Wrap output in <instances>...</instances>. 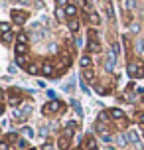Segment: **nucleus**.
I'll use <instances>...</instances> for the list:
<instances>
[{
	"mask_svg": "<svg viewBox=\"0 0 144 150\" xmlns=\"http://www.w3.org/2000/svg\"><path fill=\"white\" fill-rule=\"evenodd\" d=\"M10 16H12V22L18 24V26L26 24V20H28V12H26V10H12Z\"/></svg>",
	"mask_w": 144,
	"mask_h": 150,
	"instance_id": "obj_1",
	"label": "nucleus"
},
{
	"mask_svg": "<svg viewBox=\"0 0 144 150\" xmlns=\"http://www.w3.org/2000/svg\"><path fill=\"white\" fill-rule=\"evenodd\" d=\"M87 50L91 53H97V52H101V45H99V42H97V32H89V42H87Z\"/></svg>",
	"mask_w": 144,
	"mask_h": 150,
	"instance_id": "obj_2",
	"label": "nucleus"
},
{
	"mask_svg": "<svg viewBox=\"0 0 144 150\" xmlns=\"http://www.w3.org/2000/svg\"><path fill=\"white\" fill-rule=\"evenodd\" d=\"M61 109L65 111V107L61 105L59 101H55V99H53V101H49V103H46V107H44V115H53V112L61 111Z\"/></svg>",
	"mask_w": 144,
	"mask_h": 150,
	"instance_id": "obj_3",
	"label": "nucleus"
},
{
	"mask_svg": "<svg viewBox=\"0 0 144 150\" xmlns=\"http://www.w3.org/2000/svg\"><path fill=\"white\" fill-rule=\"evenodd\" d=\"M97 134L101 136V140H105V142H111V138H113V136H111V132H109V128L105 127V125H103V122H99L97 127Z\"/></svg>",
	"mask_w": 144,
	"mask_h": 150,
	"instance_id": "obj_4",
	"label": "nucleus"
},
{
	"mask_svg": "<svg viewBox=\"0 0 144 150\" xmlns=\"http://www.w3.org/2000/svg\"><path fill=\"white\" fill-rule=\"evenodd\" d=\"M6 97H8V103L12 107H16V105H20L22 103V95H20V91H10V93H6Z\"/></svg>",
	"mask_w": 144,
	"mask_h": 150,
	"instance_id": "obj_5",
	"label": "nucleus"
},
{
	"mask_svg": "<svg viewBox=\"0 0 144 150\" xmlns=\"http://www.w3.org/2000/svg\"><path fill=\"white\" fill-rule=\"evenodd\" d=\"M75 130H77V122H73V120H71V122H67V125H65V128H63V134L67 136V138H71V136L75 134Z\"/></svg>",
	"mask_w": 144,
	"mask_h": 150,
	"instance_id": "obj_6",
	"label": "nucleus"
},
{
	"mask_svg": "<svg viewBox=\"0 0 144 150\" xmlns=\"http://www.w3.org/2000/svg\"><path fill=\"white\" fill-rule=\"evenodd\" d=\"M67 28L73 32V34H77V32L81 30V22H79L77 18H69V20H67Z\"/></svg>",
	"mask_w": 144,
	"mask_h": 150,
	"instance_id": "obj_7",
	"label": "nucleus"
},
{
	"mask_svg": "<svg viewBox=\"0 0 144 150\" xmlns=\"http://www.w3.org/2000/svg\"><path fill=\"white\" fill-rule=\"evenodd\" d=\"M109 117H111V119H116V120H122L124 119V111L113 107V109H109Z\"/></svg>",
	"mask_w": 144,
	"mask_h": 150,
	"instance_id": "obj_8",
	"label": "nucleus"
},
{
	"mask_svg": "<svg viewBox=\"0 0 144 150\" xmlns=\"http://www.w3.org/2000/svg\"><path fill=\"white\" fill-rule=\"evenodd\" d=\"M114 63H116V59H114V53H109L105 59V69L107 71H114Z\"/></svg>",
	"mask_w": 144,
	"mask_h": 150,
	"instance_id": "obj_9",
	"label": "nucleus"
},
{
	"mask_svg": "<svg viewBox=\"0 0 144 150\" xmlns=\"http://www.w3.org/2000/svg\"><path fill=\"white\" fill-rule=\"evenodd\" d=\"M52 73H53V65L49 61H46V63L42 65V75H44V77H49Z\"/></svg>",
	"mask_w": 144,
	"mask_h": 150,
	"instance_id": "obj_10",
	"label": "nucleus"
},
{
	"mask_svg": "<svg viewBox=\"0 0 144 150\" xmlns=\"http://www.w3.org/2000/svg\"><path fill=\"white\" fill-rule=\"evenodd\" d=\"M91 55H81V59H79V65H81V67L83 69H89L91 67Z\"/></svg>",
	"mask_w": 144,
	"mask_h": 150,
	"instance_id": "obj_11",
	"label": "nucleus"
},
{
	"mask_svg": "<svg viewBox=\"0 0 144 150\" xmlns=\"http://www.w3.org/2000/svg\"><path fill=\"white\" fill-rule=\"evenodd\" d=\"M57 146H59L61 150H67V148H69V138H67L65 134H61L59 140H57Z\"/></svg>",
	"mask_w": 144,
	"mask_h": 150,
	"instance_id": "obj_12",
	"label": "nucleus"
},
{
	"mask_svg": "<svg viewBox=\"0 0 144 150\" xmlns=\"http://www.w3.org/2000/svg\"><path fill=\"white\" fill-rule=\"evenodd\" d=\"M87 20H89L93 26H99V24H101V18H99L97 12H89V14H87Z\"/></svg>",
	"mask_w": 144,
	"mask_h": 150,
	"instance_id": "obj_13",
	"label": "nucleus"
},
{
	"mask_svg": "<svg viewBox=\"0 0 144 150\" xmlns=\"http://www.w3.org/2000/svg\"><path fill=\"white\" fill-rule=\"evenodd\" d=\"M14 50H16V55H26V52H28V44H16Z\"/></svg>",
	"mask_w": 144,
	"mask_h": 150,
	"instance_id": "obj_14",
	"label": "nucleus"
},
{
	"mask_svg": "<svg viewBox=\"0 0 144 150\" xmlns=\"http://www.w3.org/2000/svg\"><path fill=\"white\" fill-rule=\"evenodd\" d=\"M65 14H67L69 18H75L77 16V6L75 4H67V6H65Z\"/></svg>",
	"mask_w": 144,
	"mask_h": 150,
	"instance_id": "obj_15",
	"label": "nucleus"
},
{
	"mask_svg": "<svg viewBox=\"0 0 144 150\" xmlns=\"http://www.w3.org/2000/svg\"><path fill=\"white\" fill-rule=\"evenodd\" d=\"M28 34L26 32H18V36H16V44H28Z\"/></svg>",
	"mask_w": 144,
	"mask_h": 150,
	"instance_id": "obj_16",
	"label": "nucleus"
},
{
	"mask_svg": "<svg viewBox=\"0 0 144 150\" xmlns=\"http://www.w3.org/2000/svg\"><path fill=\"white\" fill-rule=\"evenodd\" d=\"M128 138H130V142L134 144V146H140V138H138V132L130 130V132H128Z\"/></svg>",
	"mask_w": 144,
	"mask_h": 150,
	"instance_id": "obj_17",
	"label": "nucleus"
},
{
	"mask_svg": "<svg viewBox=\"0 0 144 150\" xmlns=\"http://www.w3.org/2000/svg\"><path fill=\"white\" fill-rule=\"evenodd\" d=\"M126 71H128V75L130 77H136V71H138V63H128V67H126Z\"/></svg>",
	"mask_w": 144,
	"mask_h": 150,
	"instance_id": "obj_18",
	"label": "nucleus"
},
{
	"mask_svg": "<svg viewBox=\"0 0 144 150\" xmlns=\"http://www.w3.org/2000/svg\"><path fill=\"white\" fill-rule=\"evenodd\" d=\"M59 59H61V65H63V67H69V65H71V57H69V53H61Z\"/></svg>",
	"mask_w": 144,
	"mask_h": 150,
	"instance_id": "obj_19",
	"label": "nucleus"
},
{
	"mask_svg": "<svg viewBox=\"0 0 144 150\" xmlns=\"http://www.w3.org/2000/svg\"><path fill=\"white\" fill-rule=\"evenodd\" d=\"M16 63H18L20 67H28V65H30L28 59H26V55H16Z\"/></svg>",
	"mask_w": 144,
	"mask_h": 150,
	"instance_id": "obj_20",
	"label": "nucleus"
},
{
	"mask_svg": "<svg viewBox=\"0 0 144 150\" xmlns=\"http://www.w3.org/2000/svg\"><path fill=\"white\" fill-rule=\"evenodd\" d=\"M28 73H32V75H36V73H42V67H38V65H36V63H30V65H28Z\"/></svg>",
	"mask_w": 144,
	"mask_h": 150,
	"instance_id": "obj_21",
	"label": "nucleus"
},
{
	"mask_svg": "<svg viewBox=\"0 0 144 150\" xmlns=\"http://www.w3.org/2000/svg\"><path fill=\"white\" fill-rule=\"evenodd\" d=\"M83 77H85V81H87V83H91L93 79H95V73H93L91 69H85V71H83Z\"/></svg>",
	"mask_w": 144,
	"mask_h": 150,
	"instance_id": "obj_22",
	"label": "nucleus"
},
{
	"mask_svg": "<svg viewBox=\"0 0 144 150\" xmlns=\"http://www.w3.org/2000/svg\"><path fill=\"white\" fill-rule=\"evenodd\" d=\"M134 4H136L134 0H122V8H124V10H132Z\"/></svg>",
	"mask_w": 144,
	"mask_h": 150,
	"instance_id": "obj_23",
	"label": "nucleus"
},
{
	"mask_svg": "<svg viewBox=\"0 0 144 150\" xmlns=\"http://www.w3.org/2000/svg\"><path fill=\"white\" fill-rule=\"evenodd\" d=\"M4 140H6V142H16V140H18V134H16V132H8V134L4 136Z\"/></svg>",
	"mask_w": 144,
	"mask_h": 150,
	"instance_id": "obj_24",
	"label": "nucleus"
},
{
	"mask_svg": "<svg viewBox=\"0 0 144 150\" xmlns=\"http://www.w3.org/2000/svg\"><path fill=\"white\" fill-rule=\"evenodd\" d=\"M85 146H87L89 150H97V148H95V138H93V136H87V142H85Z\"/></svg>",
	"mask_w": 144,
	"mask_h": 150,
	"instance_id": "obj_25",
	"label": "nucleus"
},
{
	"mask_svg": "<svg viewBox=\"0 0 144 150\" xmlns=\"http://www.w3.org/2000/svg\"><path fill=\"white\" fill-rule=\"evenodd\" d=\"M2 42H4V44H10V42H12V32H6V34H2Z\"/></svg>",
	"mask_w": 144,
	"mask_h": 150,
	"instance_id": "obj_26",
	"label": "nucleus"
},
{
	"mask_svg": "<svg viewBox=\"0 0 144 150\" xmlns=\"http://www.w3.org/2000/svg\"><path fill=\"white\" fill-rule=\"evenodd\" d=\"M55 16H57V20H63L67 14H65V10H61V6H59L57 10H55Z\"/></svg>",
	"mask_w": 144,
	"mask_h": 150,
	"instance_id": "obj_27",
	"label": "nucleus"
},
{
	"mask_svg": "<svg viewBox=\"0 0 144 150\" xmlns=\"http://www.w3.org/2000/svg\"><path fill=\"white\" fill-rule=\"evenodd\" d=\"M0 30H2V34H6V32H12V30H10V24H8V22H2V24H0Z\"/></svg>",
	"mask_w": 144,
	"mask_h": 150,
	"instance_id": "obj_28",
	"label": "nucleus"
},
{
	"mask_svg": "<svg viewBox=\"0 0 144 150\" xmlns=\"http://www.w3.org/2000/svg\"><path fill=\"white\" fill-rule=\"evenodd\" d=\"M136 77H144V65L138 63V71H136Z\"/></svg>",
	"mask_w": 144,
	"mask_h": 150,
	"instance_id": "obj_29",
	"label": "nucleus"
},
{
	"mask_svg": "<svg viewBox=\"0 0 144 150\" xmlns=\"http://www.w3.org/2000/svg\"><path fill=\"white\" fill-rule=\"evenodd\" d=\"M71 105H73V109H75V111L79 112V115H81V105H79L77 101H71Z\"/></svg>",
	"mask_w": 144,
	"mask_h": 150,
	"instance_id": "obj_30",
	"label": "nucleus"
},
{
	"mask_svg": "<svg viewBox=\"0 0 144 150\" xmlns=\"http://www.w3.org/2000/svg\"><path fill=\"white\" fill-rule=\"evenodd\" d=\"M22 132H24V136H34V130H32V128H28V127L24 128Z\"/></svg>",
	"mask_w": 144,
	"mask_h": 150,
	"instance_id": "obj_31",
	"label": "nucleus"
},
{
	"mask_svg": "<svg viewBox=\"0 0 144 150\" xmlns=\"http://www.w3.org/2000/svg\"><path fill=\"white\" fill-rule=\"evenodd\" d=\"M79 6L85 8V10H89V2H87V0H79Z\"/></svg>",
	"mask_w": 144,
	"mask_h": 150,
	"instance_id": "obj_32",
	"label": "nucleus"
},
{
	"mask_svg": "<svg viewBox=\"0 0 144 150\" xmlns=\"http://www.w3.org/2000/svg\"><path fill=\"white\" fill-rule=\"evenodd\" d=\"M116 140H119V144H126V136H124V134H119V138H116Z\"/></svg>",
	"mask_w": 144,
	"mask_h": 150,
	"instance_id": "obj_33",
	"label": "nucleus"
},
{
	"mask_svg": "<svg viewBox=\"0 0 144 150\" xmlns=\"http://www.w3.org/2000/svg\"><path fill=\"white\" fill-rule=\"evenodd\" d=\"M107 120V112H101V115H99V122H105Z\"/></svg>",
	"mask_w": 144,
	"mask_h": 150,
	"instance_id": "obj_34",
	"label": "nucleus"
},
{
	"mask_svg": "<svg viewBox=\"0 0 144 150\" xmlns=\"http://www.w3.org/2000/svg\"><path fill=\"white\" fill-rule=\"evenodd\" d=\"M18 146H20V148H28V142H26V140H18Z\"/></svg>",
	"mask_w": 144,
	"mask_h": 150,
	"instance_id": "obj_35",
	"label": "nucleus"
},
{
	"mask_svg": "<svg viewBox=\"0 0 144 150\" xmlns=\"http://www.w3.org/2000/svg\"><path fill=\"white\" fill-rule=\"evenodd\" d=\"M10 148V146H8V142L6 140H2V144H0V150H8Z\"/></svg>",
	"mask_w": 144,
	"mask_h": 150,
	"instance_id": "obj_36",
	"label": "nucleus"
},
{
	"mask_svg": "<svg viewBox=\"0 0 144 150\" xmlns=\"http://www.w3.org/2000/svg\"><path fill=\"white\" fill-rule=\"evenodd\" d=\"M136 50H138V52H142V50H144V40H142V42H138V45H136Z\"/></svg>",
	"mask_w": 144,
	"mask_h": 150,
	"instance_id": "obj_37",
	"label": "nucleus"
},
{
	"mask_svg": "<svg viewBox=\"0 0 144 150\" xmlns=\"http://www.w3.org/2000/svg\"><path fill=\"white\" fill-rule=\"evenodd\" d=\"M57 4L59 6H67V0H57Z\"/></svg>",
	"mask_w": 144,
	"mask_h": 150,
	"instance_id": "obj_38",
	"label": "nucleus"
},
{
	"mask_svg": "<svg viewBox=\"0 0 144 150\" xmlns=\"http://www.w3.org/2000/svg\"><path fill=\"white\" fill-rule=\"evenodd\" d=\"M42 150H53V148H52V144H47V142H46V144H44V148H42Z\"/></svg>",
	"mask_w": 144,
	"mask_h": 150,
	"instance_id": "obj_39",
	"label": "nucleus"
},
{
	"mask_svg": "<svg viewBox=\"0 0 144 150\" xmlns=\"http://www.w3.org/2000/svg\"><path fill=\"white\" fill-rule=\"evenodd\" d=\"M140 122H142V125H144V112H142V115H140Z\"/></svg>",
	"mask_w": 144,
	"mask_h": 150,
	"instance_id": "obj_40",
	"label": "nucleus"
},
{
	"mask_svg": "<svg viewBox=\"0 0 144 150\" xmlns=\"http://www.w3.org/2000/svg\"><path fill=\"white\" fill-rule=\"evenodd\" d=\"M107 150H116V148H114V146H109V148H107Z\"/></svg>",
	"mask_w": 144,
	"mask_h": 150,
	"instance_id": "obj_41",
	"label": "nucleus"
},
{
	"mask_svg": "<svg viewBox=\"0 0 144 150\" xmlns=\"http://www.w3.org/2000/svg\"><path fill=\"white\" fill-rule=\"evenodd\" d=\"M75 150H85V148H75Z\"/></svg>",
	"mask_w": 144,
	"mask_h": 150,
	"instance_id": "obj_42",
	"label": "nucleus"
},
{
	"mask_svg": "<svg viewBox=\"0 0 144 150\" xmlns=\"http://www.w3.org/2000/svg\"><path fill=\"white\" fill-rule=\"evenodd\" d=\"M28 150H36V148H28Z\"/></svg>",
	"mask_w": 144,
	"mask_h": 150,
	"instance_id": "obj_43",
	"label": "nucleus"
}]
</instances>
